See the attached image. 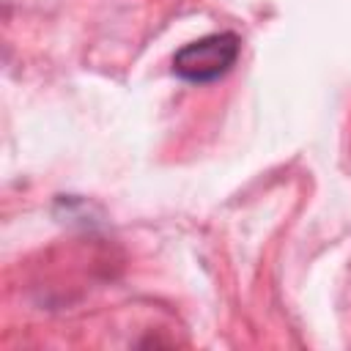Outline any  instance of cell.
<instances>
[{"mask_svg": "<svg viewBox=\"0 0 351 351\" xmlns=\"http://www.w3.org/2000/svg\"><path fill=\"white\" fill-rule=\"evenodd\" d=\"M241 52V38L233 30L208 33L184 44L173 55V74L189 85H208L225 77Z\"/></svg>", "mask_w": 351, "mask_h": 351, "instance_id": "1", "label": "cell"}]
</instances>
